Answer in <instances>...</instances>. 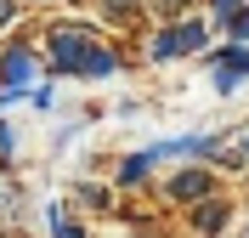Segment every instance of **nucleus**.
Segmentation results:
<instances>
[{"instance_id": "nucleus-8", "label": "nucleus", "mask_w": 249, "mask_h": 238, "mask_svg": "<svg viewBox=\"0 0 249 238\" xmlns=\"http://www.w3.org/2000/svg\"><path fill=\"white\" fill-rule=\"evenodd\" d=\"M147 170H153V159H147V153H130V159H124L113 176H119L124 187H136V182H147Z\"/></svg>"}, {"instance_id": "nucleus-9", "label": "nucleus", "mask_w": 249, "mask_h": 238, "mask_svg": "<svg viewBox=\"0 0 249 238\" xmlns=\"http://www.w3.org/2000/svg\"><path fill=\"white\" fill-rule=\"evenodd\" d=\"M221 29H227L232 46H249V6H244V12H232V17H221Z\"/></svg>"}, {"instance_id": "nucleus-14", "label": "nucleus", "mask_w": 249, "mask_h": 238, "mask_svg": "<svg viewBox=\"0 0 249 238\" xmlns=\"http://www.w3.org/2000/svg\"><path fill=\"white\" fill-rule=\"evenodd\" d=\"M0 23H12V0H0Z\"/></svg>"}, {"instance_id": "nucleus-12", "label": "nucleus", "mask_w": 249, "mask_h": 238, "mask_svg": "<svg viewBox=\"0 0 249 238\" xmlns=\"http://www.w3.org/2000/svg\"><path fill=\"white\" fill-rule=\"evenodd\" d=\"M12 153V130H6V119H0V159Z\"/></svg>"}, {"instance_id": "nucleus-2", "label": "nucleus", "mask_w": 249, "mask_h": 238, "mask_svg": "<svg viewBox=\"0 0 249 238\" xmlns=\"http://www.w3.org/2000/svg\"><path fill=\"white\" fill-rule=\"evenodd\" d=\"M79 46H85V29H79V23H57V29H51V74L74 79V57H79Z\"/></svg>"}, {"instance_id": "nucleus-5", "label": "nucleus", "mask_w": 249, "mask_h": 238, "mask_svg": "<svg viewBox=\"0 0 249 238\" xmlns=\"http://www.w3.org/2000/svg\"><path fill=\"white\" fill-rule=\"evenodd\" d=\"M29 74H34V51L29 46H12L0 57V91H29Z\"/></svg>"}, {"instance_id": "nucleus-4", "label": "nucleus", "mask_w": 249, "mask_h": 238, "mask_svg": "<svg viewBox=\"0 0 249 238\" xmlns=\"http://www.w3.org/2000/svg\"><path fill=\"white\" fill-rule=\"evenodd\" d=\"M108 74H119V57H113L108 46L85 40V46H79V57H74V79H108Z\"/></svg>"}, {"instance_id": "nucleus-10", "label": "nucleus", "mask_w": 249, "mask_h": 238, "mask_svg": "<svg viewBox=\"0 0 249 238\" xmlns=\"http://www.w3.org/2000/svg\"><path fill=\"white\" fill-rule=\"evenodd\" d=\"M46 221H51V238H85L74 221H68V210H62V204H51V210H46Z\"/></svg>"}, {"instance_id": "nucleus-7", "label": "nucleus", "mask_w": 249, "mask_h": 238, "mask_svg": "<svg viewBox=\"0 0 249 238\" xmlns=\"http://www.w3.org/2000/svg\"><path fill=\"white\" fill-rule=\"evenodd\" d=\"M221 227H227V204H221V199H204L198 210H193V233H221Z\"/></svg>"}, {"instance_id": "nucleus-6", "label": "nucleus", "mask_w": 249, "mask_h": 238, "mask_svg": "<svg viewBox=\"0 0 249 238\" xmlns=\"http://www.w3.org/2000/svg\"><path fill=\"white\" fill-rule=\"evenodd\" d=\"M210 193H215V176H210V170H181L170 182V199H176V204H204Z\"/></svg>"}, {"instance_id": "nucleus-11", "label": "nucleus", "mask_w": 249, "mask_h": 238, "mask_svg": "<svg viewBox=\"0 0 249 238\" xmlns=\"http://www.w3.org/2000/svg\"><path fill=\"white\" fill-rule=\"evenodd\" d=\"M210 6H215L221 17H232V12H244V0H210Z\"/></svg>"}, {"instance_id": "nucleus-1", "label": "nucleus", "mask_w": 249, "mask_h": 238, "mask_svg": "<svg viewBox=\"0 0 249 238\" xmlns=\"http://www.w3.org/2000/svg\"><path fill=\"white\" fill-rule=\"evenodd\" d=\"M204 40H210V29L193 23V17H181V23H170V29L153 34V57L159 63H164V57H187V51H204Z\"/></svg>"}, {"instance_id": "nucleus-13", "label": "nucleus", "mask_w": 249, "mask_h": 238, "mask_svg": "<svg viewBox=\"0 0 249 238\" xmlns=\"http://www.w3.org/2000/svg\"><path fill=\"white\" fill-rule=\"evenodd\" d=\"M130 6H136V0H108V12L119 17V12H130Z\"/></svg>"}, {"instance_id": "nucleus-3", "label": "nucleus", "mask_w": 249, "mask_h": 238, "mask_svg": "<svg viewBox=\"0 0 249 238\" xmlns=\"http://www.w3.org/2000/svg\"><path fill=\"white\" fill-rule=\"evenodd\" d=\"M210 68H215V91H221V96L238 91V85H244V74H249V46H227V51H215V57H210Z\"/></svg>"}]
</instances>
